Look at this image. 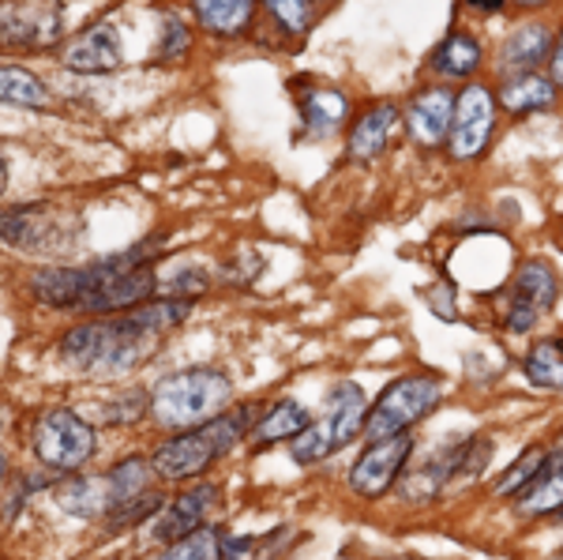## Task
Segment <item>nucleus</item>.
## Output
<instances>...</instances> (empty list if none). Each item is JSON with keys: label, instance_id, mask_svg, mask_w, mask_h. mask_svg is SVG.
Here are the masks:
<instances>
[{"label": "nucleus", "instance_id": "10", "mask_svg": "<svg viewBox=\"0 0 563 560\" xmlns=\"http://www.w3.org/2000/svg\"><path fill=\"white\" fill-rule=\"evenodd\" d=\"M488 459H493V440H488V437H466V440H459L455 448L443 451L440 459H432L421 474H424V482L432 485V493H443L448 485L477 477L488 466Z\"/></svg>", "mask_w": 563, "mask_h": 560}, {"label": "nucleus", "instance_id": "17", "mask_svg": "<svg viewBox=\"0 0 563 560\" xmlns=\"http://www.w3.org/2000/svg\"><path fill=\"white\" fill-rule=\"evenodd\" d=\"M556 294H560V275L549 260H526L515 275V290H511V301L519 305H530L538 309L541 316L556 305Z\"/></svg>", "mask_w": 563, "mask_h": 560}, {"label": "nucleus", "instance_id": "22", "mask_svg": "<svg viewBox=\"0 0 563 560\" xmlns=\"http://www.w3.org/2000/svg\"><path fill=\"white\" fill-rule=\"evenodd\" d=\"M552 102H556V84H552V79H544V76H533V72L515 76L511 84L499 90V106H504L507 113L549 110Z\"/></svg>", "mask_w": 563, "mask_h": 560}, {"label": "nucleus", "instance_id": "5", "mask_svg": "<svg viewBox=\"0 0 563 560\" xmlns=\"http://www.w3.org/2000/svg\"><path fill=\"white\" fill-rule=\"evenodd\" d=\"M34 455L57 474H71L95 455V429L76 410H45L34 426Z\"/></svg>", "mask_w": 563, "mask_h": 560}, {"label": "nucleus", "instance_id": "2", "mask_svg": "<svg viewBox=\"0 0 563 560\" xmlns=\"http://www.w3.org/2000/svg\"><path fill=\"white\" fill-rule=\"evenodd\" d=\"M233 384L218 369H185L151 392V414L166 429H199L222 410H230Z\"/></svg>", "mask_w": 563, "mask_h": 560}, {"label": "nucleus", "instance_id": "18", "mask_svg": "<svg viewBox=\"0 0 563 560\" xmlns=\"http://www.w3.org/2000/svg\"><path fill=\"white\" fill-rule=\"evenodd\" d=\"M544 57H552V34H549V26H544V23H522L519 31L504 42V53H499L504 68L519 72V76L533 72Z\"/></svg>", "mask_w": 563, "mask_h": 560}, {"label": "nucleus", "instance_id": "28", "mask_svg": "<svg viewBox=\"0 0 563 560\" xmlns=\"http://www.w3.org/2000/svg\"><path fill=\"white\" fill-rule=\"evenodd\" d=\"M158 560H222V530L207 523V527L192 530V535L169 541Z\"/></svg>", "mask_w": 563, "mask_h": 560}, {"label": "nucleus", "instance_id": "1", "mask_svg": "<svg viewBox=\"0 0 563 560\" xmlns=\"http://www.w3.org/2000/svg\"><path fill=\"white\" fill-rule=\"evenodd\" d=\"M188 312H192V297H166V301L135 305L113 320L79 323L60 339V358L90 376L132 373L158 350V339L169 328L185 323Z\"/></svg>", "mask_w": 563, "mask_h": 560}, {"label": "nucleus", "instance_id": "15", "mask_svg": "<svg viewBox=\"0 0 563 560\" xmlns=\"http://www.w3.org/2000/svg\"><path fill=\"white\" fill-rule=\"evenodd\" d=\"M312 426V414L305 410V403H297V399H278V403H271L267 410H263V418L252 426L249 432V444L252 448H275L282 444V440H294V437H301V432Z\"/></svg>", "mask_w": 563, "mask_h": 560}, {"label": "nucleus", "instance_id": "39", "mask_svg": "<svg viewBox=\"0 0 563 560\" xmlns=\"http://www.w3.org/2000/svg\"><path fill=\"white\" fill-rule=\"evenodd\" d=\"M522 8H538V4H544V0H519Z\"/></svg>", "mask_w": 563, "mask_h": 560}, {"label": "nucleus", "instance_id": "37", "mask_svg": "<svg viewBox=\"0 0 563 560\" xmlns=\"http://www.w3.org/2000/svg\"><path fill=\"white\" fill-rule=\"evenodd\" d=\"M4 185H8V162L0 155V193H4Z\"/></svg>", "mask_w": 563, "mask_h": 560}, {"label": "nucleus", "instance_id": "7", "mask_svg": "<svg viewBox=\"0 0 563 560\" xmlns=\"http://www.w3.org/2000/svg\"><path fill=\"white\" fill-rule=\"evenodd\" d=\"M60 34V0H0V42L49 45Z\"/></svg>", "mask_w": 563, "mask_h": 560}, {"label": "nucleus", "instance_id": "43", "mask_svg": "<svg viewBox=\"0 0 563 560\" xmlns=\"http://www.w3.org/2000/svg\"><path fill=\"white\" fill-rule=\"evenodd\" d=\"M402 560H413V557H402Z\"/></svg>", "mask_w": 563, "mask_h": 560}, {"label": "nucleus", "instance_id": "9", "mask_svg": "<svg viewBox=\"0 0 563 560\" xmlns=\"http://www.w3.org/2000/svg\"><path fill=\"white\" fill-rule=\"evenodd\" d=\"M496 117V98L488 87H466L455 98V121H451V155L455 158H477L488 143Z\"/></svg>", "mask_w": 563, "mask_h": 560}, {"label": "nucleus", "instance_id": "14", "mask_svg": "<svg viewBox=\"0 0 563 560\" xmlns=\"http://www.w3.org/2000/svg\"><path fill=\"white\" fill-rule=\"evenodd\" d=\"M398 132V106L379 102L357 117L350 132V158L353 162H376L390 147V135Z\"/></svg>", "mask_w": 563, "mask_h": 560}, {"label": "nucleus", "instance_id": "11", "mask_svg": "<svg viewBox=\"0 0 563 560\" xmlns=\"http://www.w3.org/2000/svg\"><path fill=\"white\" fill-rule=\"evenodd\" d=\"M214 504H218V485H211V482L192 485V490L180 493L174 504H166V512L154 519V538H162L169 546V541L207 527V516H211Z\"/></svg>", "mask_w": 563, "mask_h": 560}, {"label": "nucleus", "instance_id": "19", "mask_svg": "<svg viewBox=\"0 0 563 560\" xmlns=\"http://www.w3.org/2000/svg\"><path fill=\"white\" fill-rule=\"evenodd\" d=\"M522 516H563V455H552L519 496Z\"/></svg>", "mask_w": 563, "mask_h": 560}, {"label": "nucleus", "instance_id": "21", "mask_svg": "<svg viewBox=\"0 0 563 560\" xmlns=\"http://www.w3.org/2000/svg\"><path fill=\"white\" fill-rule=\"evenodd\" d=\"M57 504L76 519H98L109 512V477H71L57 490Z\"/></svg>", "mask_w": 563, "mask_h": 560}, {"label": "nucleus", "instance_id": "27", "mask_svg": "<svg viewBox=\"0 0 563 560\" xmlns=\"http://www.w3.org/2000/svg\"><path fill=\"white\" fill-rule=\"evenodd\" d=\"M522 369H526V381H530V384L563 392V350L556 347V339L533 342V350L526 354Z\"/></svg>", "mask_w": 563, "mask_h": 560}, {"label": "nucleus", "instance_id": "13", "mask_svg": "<svg viewBox=\"0 0 563 560\" xmlns=\"http://www.w3.org/2000/svg\"><path fill=\"white\" fill-rule=\"evenodd\" d=\"M451 121H455V95L448 87H432L413 98L410 106V135L424 147H440L451 135Z\"/></svg>", "mask_w": 563, "mask_h": 560}, {"label": "nucleus", "instance_id": "36", "mask_svg": "<svg viewBox=\"0 0 563 560\" xmlns=\"http://www.w3.org/2000/svg\"><path fill=\"white\" fill-rule=\"evenodd\" d=\"M470 8H474V12H481V15H496L499 8L507 4V0H466Z\"/></svg>", "mask_w": 563, "mask_h": 560}, {"label": "nucleus", "instance_id": "30", "mask_svg": "<svg viewBox=\"0 0 563 560\" xmlns=\"http://www.w3.org/2000/svg\"><path fill=\"white\" fill-rule=\"evenodd\" d=\"M158 508H162V496L158 493H147V496H140V501H132V504H121V508L106 512L109 530H121V527H132V523L151 519Z\"/></svg>", "mask_w": 563, "mask_h": 560}, {"label": "nucleus", "instance_id": "20", "mask_svg": "<svg viewBox=\"0 0 563 560\" xmlns=\"http://www.w3.org/2000/svg\"><path fill=\"white\" fill-rule=\"evenodd\" d=\"M477 65H481V42L474 39V34H466V31L448 34V39L435 45V53H432V72L451 76V79L474 76Z\"/></svg>", "mask_w": 563, "mask_h": 560}, {"label": "nucleus", "instance_id": "6", "mask_svg": "<svg viewBox=\"0 0 563 560\" xmlns=\"http://www.w3.org/2000/svg\"><path fill=\"white\" fill-rule=\"evenodd\" d=\"M413 455V432H398V437H384L372 440V444L361 451V459L350 471V490L361 496V501H376V496L390 493V485L402 477L406 459Z\"/></svg>", "mask_w": 563, "mask_h": 560}, {"label": "nucleus", "instance_id": "3", "mask_svg": "<svg viewBox=\"0 0 563 560\" xmlns=\"http://www.w3.org/2000/svg\"><path fill=\"white\" fill-rule=\"evenodd\" d=\"M368 399L361 392V384L353 381H339L327 395V414L320 421H312L301 437L289 440V455L294 463L301 466H312V463H323L331 459L334 451H342L350 444L357 432H365V418H368Z\"/></svg>", "mask_w": 563, "mask_h": 560}, {"label": "nucleus", "instance_id": "16", "mask_svg": "<svg viewBox=\"0 0 563 560\" xmlns=\"http://www.w3.org/2000/svg\"><path fill=\"white\" fill-rule=\"evenodd\" d=\"M31 294L49 309H79L87 294V267H45L31 278Z\"/></svg>", "mask_w": 563, "mask_h": 560}, {"label": "nucleus", "instance_id": "23", "mask_svg": "<svg viewBox=\"0 0 563 560\" xmlns=\"http://www.w3.org/2000/svg\"><path fill=\"white\" fill-rule=\"evenodd\" d=\"M151 474H154L151 459L132 455V459H124V463H117L113 474H109V512L121 508V504L140 501V496H147L151 493Z\"/></svg>", "mask_w": 563, "mask_h": 560}, {"label": "nucleus", "instance_id": "8", "mask_svg": "<svg viewBox=\"0 0 563 560\" xmlns=\"http://www.w3.org/2000/svg\"><path fill=\"white\" fill-rule=\"evenodd\" d=\"M222 455V448L214 444V437L207 432V426H199L192 432H180V437H169L154 448L151 466L158 477L166 482H188V477H199L214 459Z\"/></svg>", "mask_w": 563, "mask_h": 560}, {"label": "nucleus", "instance_id": "4", "mask_svg": "<svg viewBox=\"0 0 563 560\" xmlns=\"http://www.w3.org/2000/svg\"><path fill=\"white\" fill-rule=\"evenodd\" d=\"M443 399V381L429 373H413V376H398L390 381L379 399L368 406L365 418V437L368 440H384L398 437V432L413 429L417 421H424Z\"/></svg>", "mask_w": 563, "mask_h": 560}, {"label": "nucleus", "instance_id": "33", "mask_svg": "<svg viewBox=\"0 0 563 560\" xmlns=\"http://www.w3.org/2000/svg\"><path fill=\"white\" fill-rule=\"evenodd\" d=\"M538 320H541V312L530 309V305H519V301H511V309H507V316H504L507 331H515V336H526V331H533V323H538Z\"/></svg>", "mask_w": 563, "mask_h": 560}, {"label": "nucleus", "instance_id": "42", "mask_svg": "<svg viewBox=\"0 0 563 560\" xmlns=\"http://www.w3.org/2000/svg\"><path fill=\"white\" fill-rule=\"evenodd\" d=\"M556 347H560V350H563V336H556Z\"/></svg>", "mask_w": 563, "mask_h": 560}, {"label": "nucleus", "instance_id": "34", "mask_svg": "<svg viewBox=\"0 0 563 560\" xmlns=\"http://www.w3.org/2000/svg\"><path fill=\"white\" fill-rule=\"evenodd\" d=\"M162 26H166V57H174V53L180 57V53L188 50V31H185V23H180V20H166Z\"/></svg>", "mask_w": 563, "mask_h": 560}, {"label": "nucleus", "instance_id": "29", "mask_svg": "<svg viewBox=\"0 0 563 560\" xmlns=\"http://www.w3.org/2000/svg\"><path fill=\"white\" fill-rule=\"evenodd\" d=\"M552 459V451L544 448H526L519 459L511 463V471H507L504 477L496 482V496H522L526 485L533 482V477L541 474V466Z\"/></svg>", "mask_w": 563, "mask_h": 560}, {"label": "nucleus", "instance_id": "41", "mask_svg": "<svg viewBox=\"0 0 563 560\" xmlns=\"http://www.w3.org/2000/svg\"><path fill=\"white\" fill-rule=\"evenodd\" d=\"M552 560H563V549H556V557H552Z\"/></svg>", "mask_w": 563, "mask_h": 560}, {"label": "nucleus", "instance_id": "12", "mask_svg": "<svg viewBox=\"0 0 563 560\" xmlns=\"http://www.w3.org/2000/svg\"><path fill=\"white\" fill-rule=\"evenodd\" d=\"M124 50H121V34L113 23H98L90 31L79 34L76 42L65 50V65L71 72H87V76H106L121 65Z\"/></svg>", "mask_w": 563, "mask_h": 560}, {"label": "nucleus", "instance_id": "38", "mask_svg": "<svg viewBox=\"0 0 563 560\" xmlns=\"http://www.w3.org/2000/svg\"><path fill=\"white\" fill-rule=\"evenodd\" d=\"M4 477H8V459L0 455V490H4Z\"/></svg>", "mask_w": 563, "mask_h": 560}, {"label": "nucleus", "instance_id": "25", "mask_svg": "<svg viewBox=\"0 0 563 560\" xmlns=\"http://www.w3.org/2000/svg\"><path fill=\"white\" fill-rule=\"evenodd\" d=\"M0 102L38 110V106L49 102V90H45V84L34 76V72L15 68V65H0Z\"/></svg>", "mask_w": 563, "mask_h": 560}, {"label": "nucleus", "instance_id": "35", "mask_svg": "<svg viewBox=\"0 0 563 560\" xmlns=\"http://www.w3.org/2000/svg\"><path fill=\"white\" fill-rule=\"evenodd\" d=\"M549 72H552V84H563V34H560V42L552 45V57H549Z\"/></svg>", "mask_w": 563, "mask_h": 560}, {"label": "nucleus", "instance_id": "24", "mask_svg": "<svg viewBox=\"0 0 563 560\" xmlns=\"http://www.w3.org/2000/svg\"><path fill=\"white\" fill-rule=\"evenodd\" d=\"M252 4L256 0H192L199 23L214 34H238L252 20Z\"/></svg>", "mask_w": 563, "mask_h": 560}, {"label": "nucleus", "instance_id": "40", "mask_svg": "<svg viewBox=\"0 0 563 560\" xmlns=\"http://www.w3.org/2000/svg\"><path fill=\"white\" fill-rule=\"evenodd\" d=\"M4 418H8V414H4V406H0V429H4Z\"/></svg>", "mask_w": 563, "mask_h": 560}, {"label": "nucleus", "instance_id": "31", "mask_svg": "<svg viewBox=\"0 0 563 560\" xmlns=\"http://www.w3.org/2000/svg\"><path fill=\"white\" fill-rule=\"evenodd\" d=\"M267 8L289 34H305L312 23V0H267Z\"/></svg>", "mask_w": 563, "mask_h": 560}, {"label": "nucleus", "instance_id": "26", "mask_svg": "<svg viewBox=\"0 0 563 560\" xmlns=\"http://www.w3.org/2000/svg\"><path fill=\"white\" fill-rule=\"evenodd\" d=\"M305 110V132L308 135H331L346 117V98L339 90H312L301 102Z\"/></svg>", "mask_w": 563, "mask_h": 560}, {"label": "nucleus", "instance_id": "32", "mask_svg": "<svg viewBox=\"0 0 563 560\" xmlns=\"http://www.w3.org/2000/svg\"><path fill=\"white\" fill-rule=\"evenodd\" d=\"M151 410V395L147 392H129L124 399H117V406H109L106 410V421H132L140 418V414Z\"/></svg>", "mask_w": 563, "mask_h": 560}]
</instances>
